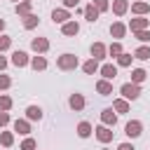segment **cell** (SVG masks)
Instances as JSON below:
<instances>
[{
	"instance_id": "74e56055",
	"label": "cell",
	"mask_w": 150,
	"mask_h": 150,
	"mask_svg": "<svg viewBox=\"0 0 150 150\" xmlns=\"http://www.w3.org/2000/svg\"><path fill=\"white\" fill-rule=\"evenodd\" d=\"M7 122H9V115H7V112H0V127L7 124Z\"/></svg>"
},
{
	"instance_id": "d590c367",
	"label": "cell",
	"mask_w": 150,
	"mask_h": 150,
	"mask_svg": "<svg viewBox=\"0 0 150 150\" xmlns=\"http://www.w3.org/2000/svg\"><path fill=\"white\" fill-rule=\"evenodd\" d=\"M9 84H12V80H9L7 75H0V89H7Z\"/></svg>"
},
{
	"instance_id": "f546056e",
	"label": "cell",
	"mask_w": 150,
	"mask_h": 150,
	"mask_svg": "<svg viewBox=\"0 0 150 150\" xmlns=\"http://www.w3.org/2000/svg\"><path fill=\"white\" fill-rule=\"evenodd\" d=\"M117 63H120V66H129V63H131V56H129V54H124V52H122V54H120V56H117Z\"/></svg>"
},
{
	"instance_id": "7402d4cb",
	"label": "cell",
	"mask_w": 150,
	"mask_h": 150,
	"mask_svg": "<svg viewBox=\"0 0 150 150\" xmlns=\"http://www.w3.org/2000/svg\"><path fill=\"white\" fill-rule=\"evenodd\" d=\"M134 56H136V59H141V61L150 59V47H138V49L134 52Z\"/></svg>"
},
{
	"instance_id": "1f68e13d",
	"label": "cell",
	"mask_w": 150,
	"mask_h": 150,
	"mask_svg": "<svg viewBox=\"0 0 150 150\" xmlns=\"http://www.w3.org/2000/svg\"><path fill=\"white\" fill-rule=\"evenodd\" d=\"M120 54H122V45H120V42L110 45V56H120Z\"/></svg>"
},
{
	"instance_id": "277c9868",
	"label": "cell",
	"mask_w": 150,
	"mask_h": 150,
	"mask_svg": "<svg viewBox=\"0 0 150 150\" xmlns=\"http://www.w3.org/2000/svg\"><path fill=\"white\" fill-rule=\"evenodd\" d=\"M12 63L19 66V68L26 66V63H28V54H26V52H14V54H12Z\"/></svg>"
},
{
	"instance_id": "4fadbf2b",
	"label": "cell",
	"mask_w": 150,
	"mask_h": 150,
	"mask_svg": "<svg viewBox=\"0 0 150 150\" xmlns=\"http://www.w3.org/2000/svg\"><path fill=\"white\" fill-rule=\"evenodd\" d=\"M91 56L98 61V59H103L105 56V47L101 45V42H96V45H91Z\"/></svg>"
},
{
	"instance_id": "2e32d148",
	"label": "cell",
	"mask_w": 150,
	"mask_h": 150,
	"mask_svg": "<svg viewBox=\"0 0 150 150\" xmlns=\"http://www.w3.org/2000/svg\"><path fill=\"white\" fill-rule=\"evenodd\" d=\"M96 89H98V94H103V96H108V94L112 91V84H110L108 80H101V82L96 84Z\"/></svg>"
},
{
	"instance_id": "e0dca14e",
	"label": "cell",
	"mask_w": 150,
	"mask_h": 150,
	"mask_svg": "<svg viewBox=\"0 0 150 150\" xmlns=\"http://www.w3.org/2000/svg\"><path fill=\"white\" fill-rule=\"evenodd\" d=\"M26 115H28V120H42V110H40L38 105H28Z\"/></svg>"
},
{
	"instance_id": "4dcf8cb0",
	"label": "cell",
	"mask_w": 150,
	"mask_h": 150,
	"mask_svg": "<svg viewBox=\"0 0 150 150\" xmlns=\"http://www.w3.org/2000/svg\"><path fill=\"white\" fill-rule=\"evenodd\" d=\"M91 5H94L98 12H105V9H108V0H94Z\"/></svg>"
},
{
	"instance_id": "30bf717a",
	"label": "cell",
	"mask_w": 150,
	"mask_h": 150,
	"mask_svg": "<svg viewBox=\"0 0 150 150\" xmlns=\"http://www.w3.org/2000/svg\"><path fill=\"white\" fill-rule=\"evenodd\" d=\"M101 75H103L105 80H112V77L117 75V68H115L112 63H105V66H101Z\"/></svg>"
},
{
	"instance_id": "83f0119b",
	"label": "cell",
	"mask_w": 150,
	"mask_h": 150,
	"mask_svg": "<svg viewBox=\"0 0 150 150\" xmlns=\"http://www.w3.org/2000/svg\"><path fill=\"white\" fill-rule=\"evenodd\" d=\"M16 12H19V14H23V16H26V14H28V12H30V0H26V2H21V5H16Z\"/></svg>"
},
{
	"instance_id": "603a6c76",
	"label": "cell",
	"mask_w": 150,
	"mask_h": 150,
	"mask_svg": "<svg viewBox=\"0 0 150 150\" xmlns=\"http://www.w3.org/2000/svg\"><path fill=\"white\" fill-rule=\"evenodd\" d=\"M23 26H26V28H35V26H38V16H35V14H26V16H23Z\"/></svg>"
},
{
	"instance_id": "8d00e7d4",
	"label": "cell",
	"mask_w": 150,
	"mask_h": 150,
	"mask_svg": "<svg viewBox=\"0 0 150 150\" xmlns=\"http://www.w3.org/2000/svg\"><path fill=\"white\" fill-rule=\"evenodd\" d=\"M9 45H12V40H9V38H5V35H2V38H0V52H2V49H7V47H9Z\"/></svg>"
},
{
	"instance_id": "8fae6325",
	"label": "cell",
	"mask_w": 150,
	"mask_h": 150,
	"mask_svg": "<svg viewBox=\"0 0 150 150\" xmlns=\"http://www.w3.org/2000/svg\"><path fill=\"white\" fill-rule=\"evenodd\" d=\"M84 16H87V21L94 23V21L98 19V9H96L94 5H87V7H84Z\"/></svg>"
},
{
	"instance_id": "52a82bcc",
	"label": "cell",
	"mask_w": 150,
	"mask_h": 150,
	"mask_svg": "<svg viewBox=\"0 0 150 150\" xmlns=\"http://www.w3.org/2000/svg\"><path fill=\"white\" fill-rule=\"evenodd\" d=\"M96 138H98L101 143H108V141L112 138V131H110L108 127H98V129H96Z\"/></svg>"
},
{
	"instance_id": "b9f144b4",
	"label": "cell",
	"mask_w": 150,
	"mask_h": 150,
	"mask_svg": "<svg viewBox=\"0 0 150 150\" xmlns=\"http://www.w3.org/2000/svg\"><path fill=\"white\" fill-rule=\"evenodd\" d=\"M2 28H5V21H2V19H0V30H2Z\"/></svg>"
},
{
	"instance_id": "e575fe53",
	"label": "cell",
	"mask_w": 150,
	"mask_h": 150,
	"mask_svg": "<svg viewBox=\"0 0 150 150\" xmlns=\"http://www.w3.org/2000/svg\"><path fill=\"white\" fill-rule=\"evenodd\" d=\"M136 38H138L141 42H148V40H150V33H148V30H138V33H136Z\"/></svg>"
},
{
	"instance_id": "44dd1931",
	"label": "cell",
	"mask_w": 150,
	"mask_h": 150,
	"mask_svg": "<svg viewBox=\"0 0 150 150\" xmlns=\"http://www.w3.org/2000/svg\"><path fill=\"white\" fill-rule=\"evenodd\" d=\"M82 68H84V73H87V75H91V73H96V70H98V63H96V59H89Z\"/></svg>"
},
{
	"instance_id": "484cf974",
	"label": "cell",
	"mask_w": 150,
	"mask_h": 150,
	"mask_svg": "<svg viewBox=\"0 0 150 150\" xmlns=\"http://www.w3.org/2000/svg\"><path fill=\"white\" fill-rule=\"evenodd\" d=\"M131 9H134L136 14H145L150 7H148V2H134V5H131Z\"/></svg>"
},
{
	"instance_id": "cb8c5ba5",
	"label": "cell",
	"mask_w": 150,
	"mask_h": 150,
	"mask_svg": "<svg viewBox=\"0 0 150 150\" xmlns=\"http://www.w3.org/2000/svg\"><path fill=\"white\" fill-rule=\"evenodd\" d=\"M30 66H33L35 70H45V68H47V61H45L42 56H35V59L30 61Z\"/></svg>"
},
{
	"instance_id": "d6a6232c",
	"label": "cell",
	"mask_w": 150,
	"mask_h": 150,
	"mask_svg": "<svg viewBox=\"0 0 150 150\" xmlns=\"http://www.w3.org/2000/svg\"><path fill=\"white\" fill-rule=\"evenodd\" d=\"M0 141H2V145H12V141H14V136H12L9 131H5V134L0 136Z\"/></svg>"
},
{
	"instance_id": "5bb4252c",
	"label": "cell",
	"mask_w": 150,
	"mask_h": 150,
	"mask_svg": "<svg viewBox=\"0 0 150 150\" xmlns=\"http://www.w3.org/2000/svg\"><path fill=\"white\" fill-rule=\"evenodd\" d=\"M145 26H148V19H134L129 28H131L134 33H138V30H145Z\"/></svg>"
},
{
	"instance_id": "f1b7e54d",
	"label": "cell",
	"mask_w": 150,
	"mask_h": 150,
	"mask_svg": "<svg viewBox=\"0 0 150 150\" xmlns=\"http://www.w3.org/2000/svg\"><path fill=\"white\" fill-rule=\"evenodd\" d=\"M12 108V98L9 96H0V110H9Z\"/></svg>"
},
{
	"instance_id": "7c38bea8",
	"label": "cell",
	"mask_w": 150,
	"mask_h": 150,
	"mask_svg": "<svg viewBox=\"0 0 150 150\" xmlns=\"http://www.w3.org/2000/svg\"><path fill=\"white\" fill-rule=\"evenodd\" d=\"M77 30H80V26L75 21H66L63 23V35H77Z\"/></svg>"
},
{
	"instance_id": "836d02e7",
	"label": "cell",
	"mask_w": 150,
	"mask_h": 150,
	"mask_svg": "<svg viewBox=\"0 0 150 150\" xmlns=\"http://www.w3.org/2000/svg\"><path fill=\"white\" fill-rule=\"evenodd\" d=\"M21 150H35V141H33V138H26V141L21 143Z\"/></svg>"
},
{
	"instance_id": "ba28073f",
	"label": "cell",
	"mask_w": 150,
	"mask_h": 150,
	"mask_svg": "<svg viewBox=\"0 0 150 150\" xmlns=\"http://www.w3.org/2000/svg\"><path fill=\"white\" fill-rule=\"evenodd\" d=\"M52 19H54V23H66L70 16H68L66 9H54V12H52Z\"/></svg>"
},
{
	"instance_id": "3957f363",
	"label": "cell",
	"mask_w": 150,
	"mask_h": 150,
	"mask_svg": "<svg viewBox=\"0 0 150 150\" xmlns=\"http://www.w3.org/2000/svg\"><path fill=\"white\" fill-rule=\"evenodd\" d=\"M141 129H143V127H141V122H136V120H134V122H129V124H127V129H124V131H127V136L136 138V136H141Z\"/></svg>"
},
{
	"instance_id": "6da1fadb",
	"label": "cell",
	"mask_w": 150,
	"mask_h": 150,
	"mask_svg": "<svg viewBox=\"0 0 150 150\" xmlns=\"http://www.w3.org/2000/svg\"><path fill=\"white\" fill-rule=\"evenodd\" d=\"M56 66H59L61 70H73V68L77 66V56H75V54H61L59 61H56Z\"/></svg>"
},
{
	"instance_id": "d4e9b609",
	"label": "cell",
	"mask_w": 150,
	"mask_h": 150,
	"mask_svg": "<svg viewBox=\"0 0 150 150\" xmlns=\"http://www.w3.org/2000/svg\"><path fill=\"white\" fill-rule=\"evenodd\" d=\"M131 80H134V84L143 82V80H145V70H143V68H136V70L131 73Z\"/></svg>"
},
{
	"instance_id": "f35d334b",
	"label": "cell",
	"mask_w": 150,
	"mask_h": 150,
	"mask_svg": "<svg viewBox=\"0 0 150 150\" xmlns=\"http://www.w3.org/2000/svg\"><path fill=\"white\" fill-rule=\"evenodd\" d=\"M117 150H136V148H134V145H131V143H122V145H120V148H117Z\"/></svg>"
},
{
	"instance_id": "8992f818",
	"label": "cell",
	"mask_w": 150,
	"mask_h": 150,
	"mask_svg": "<svg viewBox=\"0 0 150 150\" xmlns=\"http://www.w3.org/2000/svg\"><path fill=\"white\" fill-rule=\"evenodd\" d=\"M101 120H103V124H112L115 127V122H117V117H115V112H112V108H105L103 112H101Z\"/></svg>"
},
{
	"instance_id": "9a60e30c",
	"label": "cell",
	"mask_w": 150,
	"mask_h": 150,
	"mask_svg": "<svg viewBox=\"0 0 150 150\" xmlns=\"http://www.w3.org/2000/svg\"><path fill=\"white\" fill-rule=\"evenodd\" d=\"M110 33H112V38H122V35L127 33V26H124V23H112V26H110Z\"/></svg>"
},
{
	"instance_id": "ffe728a7",
	"label": "cell",
	"mask_w": 150,
	"mask_h": 150,
	"mask_svg": "<svg viewBox=\"0 0 150 150\" xmlns=\"http://www.w3.org/2000/svg\"><path fill=\"white\" fill-rule=\"evenodd\" d=\"M14 131H19V134H28L30 127H28L26 120H16V122H14Z\"/></svg>"
},
{
	"instance_id": "5b68a950",
	"label": "cell",
	"mask_w": 150,
	"mask_h": 150,
	"mask_svg": "<svg viewBox=\"0 0 150 150\" xmlns=\"http://www.w3.org/2000/svg\"><path fill=\"white\" fill-rule=\"evenodd\" d=\"M68 103H70L73 110H82V108H84V98H82V94H73V96L68 98Z\"/></svg>"
},
{
	"instance_id": "9c48e42d",
	"label": "cell",
	"mask_w": 150,
	"mask_h": 150,
	"mask_svg": "<svg viewBox=\"0 0 150 150\" xmlns=\"http://www.w3.org/2000/svg\"><path fill=\"white\" fill-rule=\"evenodd\" d=\"M30 47H33L35 52H47V49H49V42H47L45 38H35V40L30 42Z\"/></svg>"
},
{
	"instance_id": "ab89813d",
	"label": "cell",
	"mask_w": 150,
	"mask_h": 150,
	"mask_svg": "<svg viewBox=\"0 0 150 150\" xmlns=\"http://www.w3.org/2000/svg\"><path fill=\"white\" fill-rule=\"evenodd\" d=\"M63 2H66V7H75L80 0H63Z\"/></svg>"
},
{
	"instance_id": "60d3db41",
	"label": "cell",
	"mask_w": 150,
	"mask_h": 150,
	"mask_svg": "<svg viewBox=\"0 0 150 150\" xmlns=\"http://www.w3.org/2000/svg\"><path fill=\"white\" fill-rule=\"evenodd\" d=\"M5 66H7V61H5V59H2V56H0V70H2V68H5Z\"/></svg>"
},
{
	"instance_id": "4316f807",
	"label": "cell",
	"mask_w": 150,
	"mask_h": 150,
	"mask_svg": "<svg viewBox=\"0 0 150 150\" xmlns=\"http://www.w3.org/2000/svg\"><path fill=\"white\" fill-rule=\"evenodd\" d=\"M112 108H115L117 112H127V110H129V103L120 98V101H115V103H112Z\"/></svg>"
},
{
	"instance_id": "7bdbcfd3",
	"label": "cell",
	"mask_w": 150,
	"mask_h": 150,
	"mask_svg": "<svg viewBox=\"0 0 150 150\" xmlns=\"http://www.w3.org/2000/svg\"><path fill=\"white\" fill-rule=\"evenodd\" d=\"M16 2H19V0H16Z\"/></svg>"
},
{
	"instance_id": "d6986e66",
	"label": "cell",
	"mask_w": 150,
	"mask_h": 150,
	"mask_svg": "<svg viewBox=\"0 0 150 150\" xmlns=\"http://www.w3.org/2000/svg\"><path fill=\"white\" fill-rule=\"evenodd\" d=\"M112 12H115L117 16H122V14L127 12V0H115V2H112Z\"/></svg>"
},
{
	"instance_id": "ac0fdd59",
	"label": "cell",
	"mask_w": 150,
	"mask_h": 150,
	"mask_svg": "<svg viewBox=\"0 0 150 150\" xmlns=\"http://www.w3.org/2000/svg\"><path fill=\"white\" fill-rule=\"evenodd\" d=\"M89 134H91V124H89V122H80V124H77V136L87 138Z\"/></svg>"
},
{
	"instance_id": "7a4b0ae2",
	"label": "cell",
	"mask_w": 150,
	"mask_h": 150,
	"mask_svg": "<svg viewBox=\"0 0 150 150\" xmlns=\"http://www.w3.org/2000/svg\"><path fill=\"white\" fill-rule=\"evenodd\" d=\"M122 94H124V98H138L141 96V89H138V84H134V82H127V84H122Z\"/></svg>"
}]
</instances>
